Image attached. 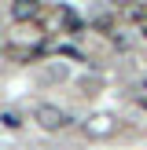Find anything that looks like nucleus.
I'll list each match as a JSON object with an SVG mask.
<instances>
[{
	"mask_svg": "<svg viewBox=\"0 0 147 150\" xmlns=\"http://www.w3.org/2000/svg\"><path fill=\"white\" fill-rule=\"evenodd\" d=\"M33 121L41 125L44 132H63L66 125H70V114L59 110V106H51V103H41V106L33 110Z\"/></svg>",
	"mask_w": 147,
	"mask_h": 150,
	"instance_id": "nucleus-1",
	"label": "nucleus"
},
{
	"mask_svg": "<svg viewBox=\"0 0 147 150\" xmlns=\"http://www.w3.org/2000/svg\"><path fill=\"white\" fill-rule=\"evenodd\" d=\"M44 15L41 4H29V0H19V4H11V18L15 22H37Z\"/></svg>",
	"mask_w": 147,
	"mask_h": 150,
	"instance_id": "nucleus-2",
	"label": "nucleus"
},
{
	"mask_svg": "<svg viewBox=\"0 0 147 150\" xmlns=\"http://www.w3.org/2000/svg\"><path fill=\"white\" fill-rule=\"evenodd\" d=\"M118 18L140 22V26H143V22H147V4H129V7H121V11H118Z\"/></svg>",
	"mask_w": 147,
	"mask_h": 150,
	"instance_id": "nucleus-3",
	"label": "nucleus"
},
{
	"mask_svg": "<svg viewBox=\"0 0 147 150\" xmlns=\"http://www.w3.org/2000/svg\"><path fill=\"white\" fill-rule=\"evenodd\" d=\"M140 37H143V40H147V22H143V26H140Z\"/></svg>",
	"mask_w": 147,
	"mask_h": 150,
	"instance_id": "nucleus-4",
	"label": "nucleus"
}]
</instances>
